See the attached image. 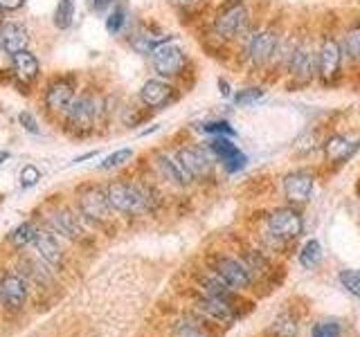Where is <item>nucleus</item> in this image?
Here are the masks:
<instances>
[{
    "mask_svg": "<svg viewBox=\"0 0 360 337\" xmlns=\"http://www.w3.org/2000/svg\"><path fill=\"white\" fill-rule=\"evenodd\" d=\"M288 79L292 86H307L313 81V77H318V63H315V48L309 39L295 41V48L288 59Z\"/></svg>",
    "mask_w": 360,
    "mask_h": 337,
    "instance_id": "20e7f679",
    "label": "nucleus"
},
{
    "mask_svg": "<svg viewBox=\"0 0 360 337\" xmlns=\"http://www.w3.org/2000/svg\"><path fill=\"white\" fill-rule=\"evenodd\" d=\"M284 196L292 205H304L313 194V176L309 171H290L284 176Z\"/></svg>",
    "mask_w": 360,
    "mask_h": 337,
    "instance_id": "dca6fc26",
    "label": "nucleus"
},
{
    "mask_svg": "<svg viewBox=\"0 0 360 337\" xmlns=\"http://www.w3.org/2000/svg\"><path fill=\"white\" fill-rule=\"evenodd\" d=\"M315 146V138L313 135H307V138H302L300 142H297V149L302 151V153H307V151H311Z\"/></svg>",
    "mask_w": 360,
    "mask_h": 337,
    "instance_id": "58836bf2",
    "label": "nucleus"
},
{
    "mask_svg": "<svg viewBox=\"0 0 360 337\" xmlns=\"http://www.w3.org/2000/svg\"><path fill=\"white\" fill-rule=\"evenodd\" d=\"M248 25V5L243 0H228L214 16V32L221 39H234Z\"/></svg>",
    "mask_w": 360,
    "mask_h": 337,
    "instance_id": "39448f33",
    "label": "nucleus"
},
{
    "mask_svg": "<svg viewBox=\"0 0 360 337\" xmlns=\"http://www.w3.org/2000/svg\"><path fill=\"white\" fill-rule=\"evenodd\" d=\"M0 14H3V9H0Z\"/></svg>",
    "mask_w": 360,
    "mask_h": 337,
    "instance_id": "c03bdc74",
    "label": "nucleus"
},
{
    "mask_svg": "<svg viewBox=\"0 0 360 337\" xmlns=\"http://www.w3.org/2000/svg\"><path fill=\"white\" fill-rule=\"evenodd\" d=\"M30 34L20 22H0V50L14 56L22 50H27Z\"/></svg>",
    "mask_w": 360,
    "mask_h": 337,
    "instance_id": "a211bd4d",
    "label": "nucleus"
},
{
    "mask_svg": "<svg viewBox=\"0 0 360 337\" xmlns=\"http://www.w3.org/2000/svg\"><path fill=\"white\" fill-rule=\"evenodd\" d=\"M178 162L183 164V168L189 173L191 180H205L212 176L214 168V155L210 149H202V146L189 144V146H180L176 151Z\"/></svg>",
    "mask_w": 360,
    "mask_h": 337,
    "instance_id": "0eeeda50",
    "label": "nucleus"
},
{
    "mask_svg": "<svg viewBox=\"0 0 360 337\" xmlns=\"http://www.w3.org/2000/svg\"><path fill=\"white\" fill-rule=\"evenodd\" d=\"M279 45V34L273 27H264L255 32L250 41H248V48H245V59L250 61L252 67L262 70L266 63L273 61L275 50Z\"/></svg>",
    "mask_w": 360,
    "mask_h": 337,
    "instance_id": "423d86ee",
    "label": "nucleus"
},
{
    "mask_svg": "<svg viewBox=\"0 0 360 337\" xmlns=\"http://www.w3.org/2000/svg\"><path fill=\"white\" fill-rule=\"evenodd\" d=\"M304 230V218L297 209H290V207H281L275 209L273 213L268 216V232L270 236H275L279 241H292L297 239Z\"/></svg>",
    "mask_w": 360,
    "mask_h": 337,
    "instance_id": "6e6552de",
    "label": "nucleus"
},
{
    "mask_svg": "<svg viewBox=\"0 0 360 337\" xmlns=\"http://www.w3.org/2000/svg\"><path fill=\"white\" fill-rule=\"evenodd\" d=\"M37 227H34V223H20L18 227H14L9 232V243L16 245V247H25V245H32L34 243V236H37Z\"/></svg>",
    "mask_w": 360,
    "mask_h": 337,
    "instance_id": "a878e982",
    "label": "nucleus"
},
{
    "mask_svg": "<svg viewBox=\"0 0 360 337\" xmlns=\"http://www.w3.org/2000/svg\"><path fill=\"white\" fill-rule=\"evenodd\" d=\"M340 45H342V54L349 61L360 63V20L345 29Z\"/></svg>",
    "mask_w": 360,
    "mask_h": 337,
    "instance_id": "393cba45",
    "label": "nucleus"
},
{
    "mask_svg": "<svg viewBox=\"0 0 360 337\" xmlns=\"http://www.w3.org/2000/svg\"><path fill=\"white\" fill-rule=\"evenodd\" d=\"M7 157H9V153H7V151H5V153H0V162L7 160Z\"/></svg>",
    "mask_w": 360,
    "mask_h": 337,
    "instance_id": "37998d69",
    "label": "nucleus"
},
{
    "mask_svg": "<svg viewBox=\"0 0 360 337\" xmlns=\"http://www.w3.org/2000/svg\"><path fill=\"white\" fill-rule=\"evenodd\" d=\"M207 149L214 155V160H219L228 173L241 171V168L248 164V157H245V153H241L239 146L228 138H221V135H217V138L207 142Z\"/></svg>",
    "mask_w": 360,
    "mask_h": 337,
    "instance_id": "9d476101",
    "label": "nucleus"
},
{
    "mask_svg": "<svg viewBox=\"0 0 360 337\" xmlns=\"http://www.w3.org/2000/svg\"><path fill=\"white\" fill-rule=\"evenodd\" d=\"M131 157H133V151L131 149H120L115 153L106 155L104 162L99 164V168H101V171H108V168H115V166H122L124 162H129Z\"/></svg>",
    "mask_w": 360,
    "mask_h": 337,
    "instance_id": "473e14b6",
    "label": "nucleus"
},
{
    "mask_svg": "<svg viewBox=\"0 0 360 337\" xmlns=\"http://www.w3.org/2000/svg\"><path fill=\"white\" fill-rule=\"evenodd\" d=\"M153 160H155L158 171H160V176L167 180V183H172L176 187H187L191 183L189 173L183 168V164L178 162L176 155H169L165 151H158Z\"/></svg>",
    "mask_w": 360,
    "mask_h": 337,
    "instance_id": "aec40b11",
    "label": "nucleus"
},
{
    "mask_svg": "<svg viewBox=\"0 0 360 337\" xmlns=\"http://www.w3.org/2000/svg\"><path fill=\"white\" fill-rule=\"evenodd\" d=\"M342 45L333 34H324L315 48V63H318V77L324 86H333L340 77L342 67Z\"/></svg>",
    "mask_w": 360,
    "mask_h": 337,
    "instance_id": "7ed1b4c3",
    "label": "nucleus"
},
{
    "mask_svg": "<svg viewBox=\"0 0 360 337\" xmlns=\"http://www.w3.org/2000/svg\"><path fill=\"white\" fill-rule=\"evenodd\" d=\"M106 198L110 209H115L120 213H144L151 209L153 194L149 187L138 185V183H129V180H117V183H110L106 187Z\"/></svg>",
    "mask_w": 360,
    "mask_h": 337,
    "instance_id": "f03ea898",
    "label": "nucleus"
},
{
    "mask_svg": "<svg viewBox=\"0 0 360 337\" xmlns=\"http://www.w3.org/2000/svg\"><path fill=\"white\" fill-rule=\"evenodd\" d=\"M212 272H217L225 284L232 288H248L252 284L250 267L236 261L232 256H217L212 261Z\"/></svg>",
    "mask_w": 360,
    "mask_h": 337,
    "instance_id": "9b49d317",
    "label": "nucleus"
},
{
    "mask_svg": "<svg viewBox=\"0 0 360 337\" xmlns=\"http://www.w3.org/2000/svg\"><path fill=\"white\" fill-rule=\"evenodd\" d=\"M172 41L169 34H160V32H153V29H142V32H135L133 39H131V48L138 52V54H144L149 56L153 54L155 48H160L162 43Z\"/></svg>",
    "mask_w": 360,
    "mask_h": 337,
    "instance_id": "b1692460",
    "label": "nucleus"
},
{
    "mask_svg": "<svg viewBox=\"0 0 360 337\" xmlns=\"http://www.w3.org/2000/svg\"><path fill=\"white\" fill-rule=\"evenodd\" d=\"M104 110V97L95 93V90H86V93L77 95L72 104L65 108V126L75 135H86L95 128V124L101 119Z\"/></svg>",
    "mask_w": 360,
    "mask_h": 337,
    "instance_id": "f257e3e1",
    "label": "nucleus"
},
{
    "mask_svg": "<svg viewBox=\"0 0 360 337\" xmlns=\"http://www.w3.org/2000/svg\"><path fill=\"white\" fill-rule=\"evenodd\" d=\"M41 180V171L34 164H27V166H22V171H20V187L22 189H30L34 187Z\"/></svg>",
    "mask_w": 360,
    "mask_h": 337,
    "instance_id": "72a5a7b5",
    "label": "nucleus"
},
{
    "mask_svg": "<svg viewBox=\"0 0 360 337\" xmlns=\"http://www.w3.org/2000/svg\"><path fill=\"white\" fill-rule=\"evenodd\" d=\"M25 5V0H0V9L3 11H16Z\"/></svg>",
    "mask_w": 360,
    "mask_h": 337,
    "instance_id": "4c0bfd02",
    "label": "nucleus"
},
{
    "mask_svg": "<svg viewBox=\"0 0 360 337\" xmlns=\"http://www.w3.org/2000/svg\"><path fill=\"white\" fill-rule=\"evenodd\" d=\"M34 247H37L39 256L43 258L45 263L50 265H61L63 263V254H61V247H59V241H56V236L52 232H43L39 230L37 236H34Z\"/></svg>",
    "mask_w": 360,
    "mask_h": 337,
    "instance_id": "412c9836",
    "label": "nucleus"
},
{
    "mask_svg": "<svg viewBox=\"0 0 360 337\" xmlns=\"http://www.w3.org/2000/svg\"><path fill=\"white\" fill-rule=\"evenodd\" d=\"M176 99V88L162 79H149L140 88V101L149 108H165Z\"/></svg>",
    "mask_w": 360,
    "mask_h": 337,
    "instance_id": "2eb2a0df",
    "label": "nucleus"
},
{
    "mask_svg": "<svg viewBox=\"0 0 360 337\" xmlns=\"http://www.w3.org/2000/svg\"><path fill=\"white\" fill-rule=\"evenodd\" d=\"M202 133H207V135H221V138H234V128H232V124L230 121H225V119H212V121H205L200 126Z\"/></svg>",
    "mask_w": 360,
    "mask_h": 337,
    "instance_id": "c85d7f7f",
    "label": "nucleus"
},
{
    "mask_svg": "<svg viewBox=\"0 0 360 337\" xmlns=\"http://www.w3.org/2000/svg\"><path fill=\"white\" fill-rule=\"evenodd\" d=\"M18 121H20V126L25 128L27 133H32V135H39V133H41V128H39V121H37V117L32 115V112L22 110L20 115H18Z\"/></svg>",
    "mask_w": 360,
    "mask_h": 337,
    "instance_id": "c9c22d12",
    "label": "nucleus"
},
{
    "mask_svg": "<svg viewBox=\"0 0 360 337\" xmlns=\"http://www.w3.org/2000/svg\"><path fill=\"white\" fill-rule=\"evenodd\" d=\"M219 88L223 97H230V84H225V79H219Z\"/></svg>",
    "mask_w": 360,
    "mask_h": 337,
    "instance_id": "a19ab883",
    "label": "nucleus"
},
{
    "mask_svg": "<svg viewBox=\"0 0 360 337\" xmlns=\"http://www.w3.org/2000/svg\"><path fill=\"white\" fill-rule=\"evenodd\" d=\"M50 223L54 232H59L61 236H65V239H70V241L82 239V234H84L82 223H79L72 209H56L50 216Z\"/></svg>",
    "mask_w": 360,
    "mask_h": 337,
    "instance_id": "4be33fe9",
    "label": "nucleus"
},
{
    "mask_svg": "<svg viewBox=\"0 0 360 337\" xmlns=\"http://www.w3.org/2000/svg\"><path fill=\"white\" fill-rule=\"evenodd\" d=\"M39 72H41V65H39V59L34 56L32 52L22 50L18 54L11 56V74H14L16 84L18 86H27V84H34L39 79Z\"/></svg>",
    "mask_w": 360,
    "mask_h": 337,
    "instance_id": "6ab92c4d",
    "label": "nucleus"
},
{
    "mask_svg": "<svg viewBox=\"0 0 360 337\" xmlns=\"http://www.w3.org/2000/svg\"><path fill=\"white\" fill-rule=\"evenodd\" d=\"M124 25H127V9H124V5H115L110 16L106 18V29L108 34H120Z\"/></svg>",
    "mask_w": 360,
    "mask_h": 337,
    "instance_id": "7c9ffc66",
    "label": "nucleus"
},
{
    "mask_svg": "<svg viewBox=\"0 0 360 337\" xmlns=\"http://www.w3.org/2000/svg\"><path fill=\"white\" fill-rule=\"evenodd\" d=\"M110 5V0H93V9L95 11H104Z\"/></svg>",
    "mask_w": 360,
    "mask_h": 337,
    "instance_id": "ea45409f",
    "label": "nucleus"
},
{
    "mask_svg": "<svg viewBox=\"0 0 360 337\" xmlns=\"http://www.w3.org/2000/svg\"><path fill=\"white\" fill-rule=\"evenodd\" d=\"M27 299V284L25 279L18 275H7L0 279V303L9 310L22 308Z\"/></svg>",
    "mask_w": 360,
    "mask_h": 337,
    "instance_id": "f3484780",
    "label": "nucleus"
},
{
    "mask_svg": "<svg viewBox=\"0 0 360 337\" xmlns=\"http://www.w3.org/2000/svg\"><path fill=\"white\" fill-rule=\"evenodd\" d=\"M198 308L210 315L212 319L223 322V324H232L236 319V312L232 301H225V299H217V297H210V295H202L198 299Z\"/></svg>",
    "mask_w": 360,
    "mask_h": 337,
    "instance_id": "5701e85b",
    "label": "nucleus"
},
{
    "mask_svg": "<svg viewBox=\"0 0 360 337\" xmlns=\"http://www.w3.org/2000/svg\"><path fill=\"white\" fill-rule=\"evenodd\" d=\"M320 261H322V245H320V241L311 239V241L304 243V247L300 250V263L304 267H315Z\"/></svg>",
    "mask_w": 360,
    "mask_h": 337,
    "instance_id": "cd10ccee",
    "label": "nucleus"
},
{
    "mask_svg": "<svg viewBox=\"0 0 360 337\" xmlns=\"http://www.w3.org/2000/svg\"><path fill=\"white\" fill-rule=\"evenodd\" d=\"M151 63H153V70L160 74V77H178L183 72V67L187 63V56L183 52V48L172 41L162 43L160 48H155L151 54Z\"/></svg>",
    "mask_w": 360,
    "mask_h": 337,
    "instance_id": "1a4fd4ad",
    "label": "nucleus"
},
{
    "mask_svg": "<svg viewBox=\"0 0 360 337\" xmlns=\"http://www.w3.org/2000/svg\"><path fill=\"white\" fill-rule=\"evenodd\" d=\"M75 18V0H59L54 9V27L68 29Z\"/></svg>",
    "mask_w": 360,
    "mask_h": 337,
    "instance_id": "bb28decb",
    "label": "nucleus"
},
{
    "mask_svg": "<svg viewBox=\"0 0 360 337\" xmlns=\"http://www.w3.org/2000/svg\"><path fill=\"white\" fill-rule=\"evenodd\" d=\"M313 337H340V326L335 322H322L313 329Z\"/></svg>",
    "mask_w": 360,
    "mask_h": 337,
    "instance_id": "f704fd0d",
    "label": "nucleus"
},
{
    "mask_svg": "<svg viewBox=\"0 0 360 337\" xmlns=\"http://www.w3.org/2000/svg\"><path fill=\"white\" fill-rule=\"evenodd\" d=\"M295 331H297V326L292 324L290 319H286V317L277 319V324H275L277 337H295Z\"/></svg>",
    "mask_w": 360,
    "mask_h": 337,
    "instance_id": "e433bc0d",
    "label": "nucleus"
},
{
    "mask_svg": "<svg viewBox=\"0 0 360 337\" xmlns=\"http://www.w3.org/2000/svg\"><path fill=\"white\" fill-rule=\"evenodd\" d=\"M75 99V79L72 77H56L45 88V108L50 112H63Z\"/></svg>",
    "mask_w": 360,
    "mask_h": 337,
    "instance_id": "f8f14e48",
    "label": "nucleus"
},
{
    "mask_svg": "<svg viewBox=\"0 0 360 337\" xmlns=\"http://www.w3.org/2000/svg\"><path fill=\"white\" fill-rule=\"evenodd\" d=\"M264 95H266L264 88H243V90L236 93L234 104L236 106H252V104H257L259 99H264Z\"/></svg>",
    "mask_w": 360,
    "mask_h": 337,
    "instance_id": "2f4dec72",
    "label": "nucleus"
},
{
    "mask_svg": "<svg viewBox=\"0 0 360 337\" xmlns=\"http://www.w3.org/2000/svg\"><path fill=\"white\" fill-rule=\"evenodd\" d=\"M79 211L84 213L88 220L101 223L108 218V198H106V189L101 187H86L82 194H79Z\"/></svg>",
    "mask_w": 360,
    "mask_h": 337,
    "instance_id": "4468645a",
    "label": "nucleus"
},
{
    "mask_svg": "<svg viewBox=\"0 0 360 337\" xmlns=\"http://www.w3.org/2000/svg\"><path fill=\"white\" fill-rule=\"evenodd\" d=\"M338 279H340L342 288L349 292V295H354V297L360 299V272H358V270H342Z\"/></svg>",
    "mask_w": 360,
    "mask_h": 337,
    "instance_id": "c756f323",
    "label": "nucleus"
},
{
    "mask_svg": "<svg viewBox=\"0 0 360 337\" xmlns=\"http://www.w3.org/2000/svg\"><path fill=\"white\" fill-rule=\"evenodd\" d=\"M360 138L354 133H338L324 142V157L331 164H342L358 153Z\"/></svg>",
    "mask_w": 360,
    "mask_h": 337,
    "instance_id": "ddd939ff",
    "label": "nucleus"
},
{
    "mask_svg": "<svg viewBox=\"0 0 360 337\" xmlns=\"http://www.w3.org/2000/svg\"><path fill=\"white\" fill-rule=\"evenodd\" d=\"M180 5H196V3H200V0H178Z\"/></svg>",
    "mask_w": 360,
    "mask_h": 337,
    "instance_id": "79ce46f5",
    "label": "nucleus"
}]
</instances>
